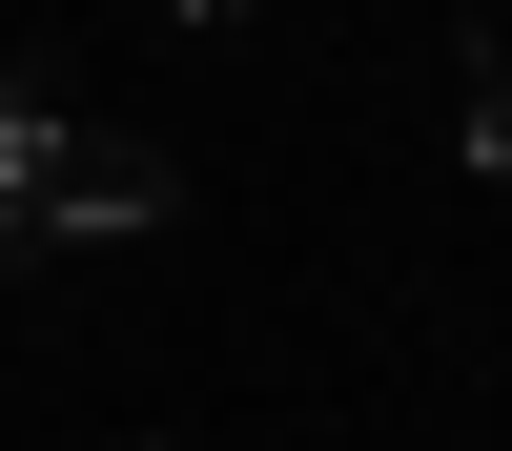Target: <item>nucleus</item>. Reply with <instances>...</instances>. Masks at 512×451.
<instances>
[{"mask_svg":"<svg viewBox=\"0 0 512 451\" xmlns=\"http://www.w3.org/2000/svg\"><path fill=\"white\" fill-rule=\"evenodd\" d=\"M164 226V144L82 123L62 82H0V246H123Z\"/></svg>","mask_w":512,"mask_h":451,"instance_id":"f257e3e1","label":"nucleus"},{"mask_svg":"<svg viewBox=\"0 0 512 451\" xmlns=\"http://www.w3.org/2000/svg\"><path fill=\"white\" fill-rule=\"evenodd\" d=\"M451 144H472L492 185H512V41H472V103H451Z\"/></svg>","mask_w":512,"mask_h":451,"instance_id":"f03ea898","label":"nucleus"}]
</instances>
